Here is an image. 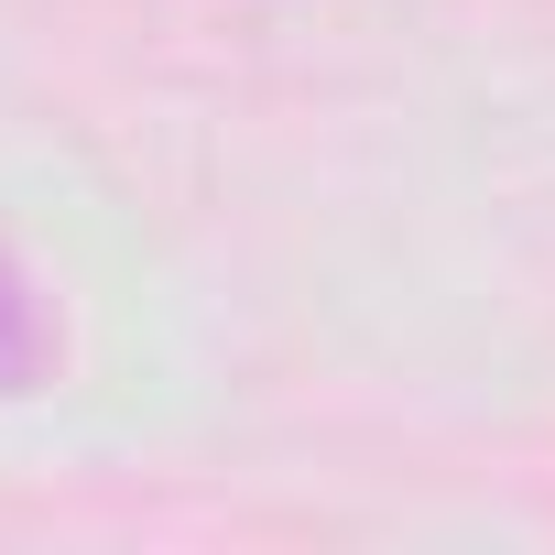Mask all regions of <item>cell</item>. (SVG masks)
Masks as SVG:
<instances>
[{"mask_svg":"<svg viewBox=\"0 0 555 555\" xmlns=\"http://www.w3.org/2000/svg\"><path fill=\"white\" fill-rule=\"evenodd\" d=\"M34 371H44V306H34V284H23V272L0 261V392H12V382H34Z\"/></svg>","mask_w":555,"mask_h":555,"instance_id":"obj_1","label":"cell"}]
</instances>
